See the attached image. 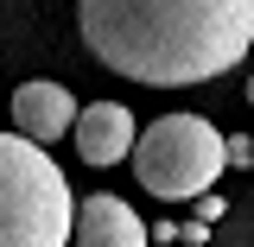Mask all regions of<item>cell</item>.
<instances>
[{
    "mask_svg": "<svg viewBox=\"0 0 254 247\" xmlns=\"http://www.w3.org/2000/svg\"><path fill=\"white\" fill-rule=\"evenodd\" d=\"M248 140H254V133H248Z\"/></svg>",
    "mask_w": 254,
    "mask_h": 247,
    "instance_id": "10",
    "label": "cell"
},
{
    "mask_svg": "<svg viewBox=\"0 0 254 247\" xmlns=\"http://www.w3.org/2000/svg\"><path fill=\"white\" fill-rule=\"evenodd\" d=\"M248 108H254V76H248Z\"/></svg>",
    "mask_w": 254,
    "mask_h": 247,
    "instance_id": "9",
    "label": "cell"
},
{
    "mask_svg": "<svg viewBox=\"0 0 254 247\" xmlns=\"http://www.w3.org/2000/svg\"><path fill=\"white\" fill-rule=\"evenodd\" d=\"M76 158L95 165V171H108V165H121L133 152V140H140V127H133V108L121 101H89L83 114H76Z\"/></svg>",
    "mask_w": 254,
    "mask_h": 247,
    "instance_id": "4",
    "label": "cell"
},
{
    "mask_svg": "<svg viewBox=\"0 0 254 247\" xmlns=\"http://www.w3.org/2000/svg\"><path fill=\"white\" fill-rule=\"evenodd\" d=\"M229 158H222V133L197 114H165L133 140V178L146 197L159 203H190V197H210Z\"/></svg>",
    "mask_w": 254,
    "mask_h": 247,
    "instance_id": "3",
    "label": "cell"
},
{
    "mask_svg": "<svg viewBox=\"0 0 254 247\" xmlns=\"http://www.w3.org/2000/svg\"><path fill=\"white\" fill-rule=\"evenodd\" d=\"M216 216H229V209H222V197H197V222H216Z\"/></svg>",
    "mask_w": 254,
    "mask_h": 247,
    "instance_id": "8",
    "label": "cell"
},
{
    "mask_svg": "<svg viewBox=\"0 0 254 247\" xmlns=\"http://www.w3.org/2000/svg\"><path fill=\"white\" fill-rule=\"evenodd\" d=\"M70 241H76V247H153V241H146V222L127 209V197H108V190H95V197L76 203Z\"/></svg>",
    "mask_w": 254,
    "mask_h": 247,
    "instance_id": "6",
    "label": "cell"
},
{
    "mask_svg": "<svg viewBox=\"0 0 254 247\" xmlns=\"http://www.w3.org/2000/svg\"><path fill=\"white\" fill-rule=\"evenodd\" d=\"M222 158H229V165H254V140L229 133V140H222Z\"/></svg>",
    "mask_w": 254,
    "mask_h": 247,
    "instance_id": "7",
    "label": "cell"
},
{
    "mask_svg": "<svg viewBox=\"0 0 254 247\" xmlns=\"http://www.w3.org/2000/svg\"><path fill=\"white\" fill-rule=\"evenodd\" d=\"M76 127V101L64 83H19L13 89V133H26L32 146H51Z\"/></svg>",
    "mask_w": 254,
    "mask_h": 247,
    "instance_id": "5",
    "label": "cell"
},
{
    "mask_svg": "<svg viewBox=\"0 0 254 247\" xmlns=\"http://www.w3.org/2000/svg\"><path fill=\"white\" fill-rule=\"evenodd\" d=\"M76 197L26 133H0V247H70Z\"/></svg>",
    "mask_w": 254,
    "mask_h": 247,
    "instance_id": "2",
    "label": "cell"
},
{
    "mask_svg": "<svg viewBox=\"0 0 254 247\" xmlns=\"http://www.w3.org/2000/svg\"><path fill=\"white\" fill-rule=\"evenodd\" d=\"M102 70L146 89H190L248 57L254 0H76Z\"/></svg>",
    "mask_w": 254,
    "mask_h": 247,
    "instance_id": "1",
    "label": "cell"
}]
</instances>
